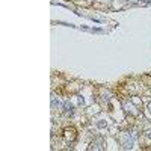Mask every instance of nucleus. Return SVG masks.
<instances>
[{"label": "nucleus", "instance_id": "obj_1", "mask_svg": "<svg viewBox=\"0 0 151 151\" xmlns=\"http://www.w3.org/2000/svg\"><path fill=\"white\" fill-rule=\"evenodd\" d=\"M121 145H122L124 150H129V148L133 147V137L130 136V133L122 134V137H121Z\"/></svg>", "mask_w": 151, "mask_h": 151}, {"label": "nucleus", "instance_id": "obj_2", "mask_svg": "<svg viewBox=\"0 0 151 151\" xmlns=\"http://www.w3.org/2000/svg\"><path fill=\"white\" fill-rule=\"evenodd\" d=\"M62 112H64L65 116H73V113H74V106H73V103L70 101V100L64 101V106H62Z\"/></svg>", "mask_w": 151, "mask_h": 151}, {"label": "nucleus", "instance_id": "obj_3", "mask_svg": "<svg viewBox=\"0 0 151 151\" xmlns=\"http://www.w3.org/2000/svg\"><path fill=\"white\" fill-rule=\"evenodd\" d=\"M101 144H103V141H101V139H97L95 142H92V144H91L89 150H103Z\"/></svg>", "mask_w": 151, "mask_h": 151}, {"label": "nucleus", "instance_id": "obj_4", "mask_svg": "<svg viewBox=\"0 0 151 151\" xmlns=\"http://www.w3.org/2000/svg\"><path fill=\"white\" fill-rule=\"evenodd\" d=\"M64 104H60L59 100H56V95L52 94V109H56V107H62Z\"/></svg>", "mask_w": 151, "mask_h": 151}, {"label": "nucleus", "instance_id": "obj_5", "mask_svg": "<svg viewBox=\"0 0 151 151\" xmlns=\"http://www.w3.org/2000/svg\"><path fill=\"white\" fill-rule=\"evenodd\" d=\"M65 136L68 137V139H71V141H73L74 137H76V132H74L73 129H67V130H65Z\"/></svg>", "mask_w": 151, "mask_h": 151}, {"label": "nucleus", "instance_id": "obj_6", "mask_svg": "<svg viewBox=\"0 0 151 151\" xmlns=\"http://www.w3.org/2000/svg\"><path fill=\"white\" fill-rule=\"evenodd\" d=\"M125 2L130 5H144V3H147V0H125Z\"/></svg>", "mask_w": 151, "mask_h": 151}, {"label": "nucleus", "instance_id": "obj_7", "mask_svg": "<svg viewBox=\"0 0 151 151\" xmlns=\"http://www.w3.org/2000/svg\"><path fill=\"white\" fill-rule=\"evenodd\" d=\"M77 104H79V106H83V104H85V100H83L82 97H77Z\"/></svg>", "mask_w": 151, "mask_h": 151}, {"label": "nucleus", "instance_id": "obj_8", "mask_svg": "<svg viewBox=\"0 0 151 151\" xmlns=\"http://www.w3.org/2000/svg\"><path fill=\"white\" fill-rule=\"evenodd\" d=\"M106 125H107V122H104V121H100L98 122V127H106Z\"/></svg>", "mask_w": 151, "mask_h": 151}, {"label": "nucleus", "instance_id": "obj_9", "mask_svg": "<svg viewBox=\"0 0 151 151\" xmlns=\"http://www.w3.org/2000/svg\"><path fill=\"white\" fill-rule=\"evenodd\" d=\"M145 136L148 137V139H151V130L150 132H145Z\"/></svg>", "mask_w": 151, "mask_h": 151}, {"label": "nucleus", "instance_id": "obj_10", "mask_svg": "<svg viewBox=\"0 0 151 151\" xmlns=\"http://www.w3.org/2000/svg\"><path fill=\"white\" fill-rule=\"evenodd\" d=\"M148 112H150V113H151V101H150V103H148Z\"/></svg>", "mask_w": 151, "mask_h": 151}]
</instances>
